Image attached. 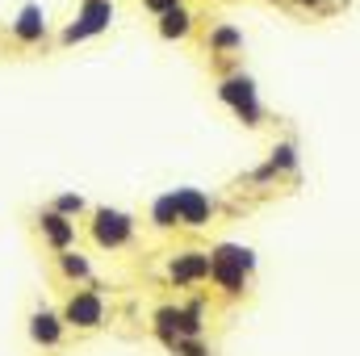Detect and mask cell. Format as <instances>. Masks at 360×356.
Wrapping results in <instances>:
<instances>
[{"mask_svg": "<svg viewBox=\"0 0 360 356\" xmlns=\"http://www.w3.org/2000/svg\"><path fill=\"white\" fill-rule=\"evenodd\" d=\"M256 272V252L248 243H214L210 248V285L222 293V298H243L248 293V281Z\"/></svg>", "mask_w": 360, "mask_h": 356, "instance_id": "obj_1", "label": "cell"}, {"mask_svg": "<svg viewBox=\"0 0 360 356\" xmlns=\"http://www.w3.org/2000/svg\"><path fill=\"white\" fill-rule=\"evenodd\" d=\"M172 205H176V222L188 231H205L214 222V197L205 189L180 184V189H172Z\"/></svg>", "mask_w": 360, "mask_h": 356, "instance_id": "obj_6", "label": "cell"}, {"mask_svg": "<svg viewBox=\"0 0 360 356\" xmlns=\"http://www.w3.org/2000/svg\"><path fill=\"white\" fill-rule=\"evenodd\" d=\"M147 222L155 227V231H176V205H172V193H160V197H151V205H147Z\"/></svg>", "mask_w": 360, "mask_h": 356, "instance_id": "obj_14", "label": "cell"}, {"mask_svg": "<svg viewBox=\"0 0 360 356\" xmlns=\"http://www.w3.org/2000/svg\"><path fill=\"white\" fill-rule=\"evenodd\" d=\"M155 34L168 38V42H184V38L193 34V8H188L184 0H176L172 8H164V13L155 17Z\"/></svg>", "mask_w": 360, "mask_h": 356, "instance_id": "obj_11", "label": "cell"}, {"mask_svg": "<svg viewBox=\"0 0 360 356\" xmlns=\"http://www.w3.org/2000/svg\"><path fill=\"white\" fill-rule=\"evenodd\" d=\"M8 34H13L17 46H42L46 42V8L34 4V0L21 4L17 17H13V25H8Z\"/></svg>", "mask_w": 360, "mask_h": 356, "instance_id": "obj_9", "label": "cell"}, {"mask_svg": "<svg viewBox=\"0 0 360 356\" xmlns=\"http://www.w3.org/2000/svg\"><path fill=\"white\" fill-rule=\"evenodd\" d=\"M63 319H59V310H46V306H38L34 314H30V340L38 344V348H59L63 344Z\"/></svg>", "mask_w": 360, "mask_h": 356, "instance_id": "obj_10", "label": "cell"}, {"mask_svg": "<svg viewBox=\"0 0 360 356\" xmlns=\"http://www.w3.org/2000/svg\"><path fill=\"white\" fill-rule=\"evenodd\" d=\"M134 231H139V222H134V214H126V210H113V205L89 210V235H92V243L105 248V252L130 248V243H134Z\"/></svg>", "mask_w": 360, "mask_h": 356, "instance_id": "obj_3", "label": "cell"}, {"mask_svg": "<svg viewBox=\"0 0 360 356\" xmlns=\"http://www.w3.org/2000/svg\"><path fill=\"white\" fill-rule=\"evenodd\" d=\"M51 210L63 214V218H76V222H80V218L89 214V201H84L80 193H59V197H51Z\"/></svg>", "mask_w": 360, "mask_h": 356, "instance_id": "obj_16", "label": "cell"}, {"mask_svg": "<svg viewBox=\"0 0 360 356\" xmlns=\"http://www.w3.org/2000/svg\"><path fill=\"white\" fill-rule=\"evenodd\" d=\"M205 46H210V55H239L243 51V30L231 25V21H214Z\"/></svg>", "mask_w": 360, "mask_h": 356, "instance_id": "obj_13", "label": "cell"}, {"mask_svg": "<svg viewBox=\"0 0 360 356\" xmlns=\"http://www.w3.org/2000/svg\"><path fill=\"white\" fill-rule=\"evenodd\" d=\"M55 268H59V276L72 281V285H89L92 281V260L80 252V248H63V252H55Z\"/></svg>", "mask_w": 360, "mask_h": 356, "instance_id": "obj_12", "label": "cell"}, {"mask_svg": "<svg viewBox=\"0 0 360 356\" xmlns=\"http://www.w3.org/2000/svg\"><path fill=\"white\" fill-rule=\"evenodd\" d=\"M59 319L72 331H96L109 319V302H105L101 289H72L68 302H63V310H59Z\"/></svg>", "mask_w": 360, "mask_h": 356, "instance_id": "obj_5", "label": "cell"}, {"mask_svg": "<svg viewBox=\"0 0 360 356\" xmlns=\"http://www.w3.org/2000/svg\"><path fill=\"white\" fill-rule=\"evenodd\" d=\"M172 356H210V348H205V340L201 336H180V340H172V348H168Z\"/></svg>", "mask_w": 360, "mask_h": 356, "instance_id": "obj_17", "label": "cell"}, {"mask_svg": "<svg viewBox=\"0 0 360 356\" xmlns=\"http://www.w3.org/2000/svg\"><path fill=\"white\" fill-rule=\"evenodd\" d=\"M252 180H256V184H269V180H276V172L264 164V168H256V172H252Z\"/></svg>", "mask_w": 360, "mask_h": 356, "instance_id": "obj_19", "label": "cell"}, {"mask_svg": "<svg viewBox=\"0 0 360 356\" xmlns=\"http://www.w3.org/2000/svg\"><path fill=\"white\" fill-rule=\"evenodd\" d=\"M205 276H210V252H201V248L176 252L168 260V281L176 289H197V285H205Z\"/></svg>", "mask_w": 360, "mask_h": 356, "instance_id": "obj_7", "label": "cell"}, {"mask_svg": "<svg viewBox=\"0 0 360 356\" xmlns=\"http://www.w3.org/2000/svg\"><path fill=\"white\" fill-rule=\"evenodd\" d=\"M172 4H176V0H143V8H147L151 17H160V13H164V8H172Z\"/></svg>", "mask_w": 360, "mask_h": 356, "instance_id": "obj_18", "label": "cell"}, {"mask_svg": "<svg viewBox=\"0 0 360 356\" xmlns=\"http://www.w3.org/2000/svg\"><path fill=\"white\" fill-rule=\"evenodd\" d=\"M38 235H42V243H46L51 252H63V248H76L80 222H76V218L55 214L51 205H42V210H38Z\"/></svg>", "mask_w": 360, "mask_h": 356, "instance_id": "obj_8", "label": "cell"}, {"mask_svg": "<svg viewBox=\"0 0 360 356\" xmlns=\"http://www.w3.org/2000/svg\"><path fill=\"white\" fill-rule=\"evenodd\" d=\"M269 168L276 177H285V172H297V147L285 139V143H272V155H269Z\"/></svg>", "mask_w": 360, "mask_h": 356, "instance_id": "obj_15", "label": "cell"}, {"mask_svg": "<svg viewBox=\"0 0 360 356\" xmlns=\"http://www.w3.org/2000/svg\"><path fill=\"white\" fill-rule=\"evenodd\" d=\"M302 4H306V8H314V4H331V0H302Z\"/></svg>", "mask_w": 360, "mask_h": 356, "instance_id": "obj_20", "label": "cell"}, {"mask_svg": "<svg viewBox=\"0 0 360 356\" xmlns=\"http://www.w3.org/2000/svg\"><path fill=\"white\" fill-rule=\"evenodd\" d=\"M218 101L248 126V130H256V126H264V105H260V89H256V80L248 76V72H226L222 80H218Z\"/></svg>", "mask_w": 360, "mask_h": 356, "instance_id": "obj_2", "label": "cell"}, {"mask_svg": "<svg viewBox=\"0 0 360 356\" xmlns=\"http://www.w3.org/2000/svg\"><path fill=\"white\" fill-rule=\"evenodd\" d=\"M117 21V13H113V0H80V8H76V17L63 25V34H59V42L63 46H76V42H89L96 34H105L109 25Z\"/></svg>", "mask_w": 360, "mask_h": 356, "instance_id": "obj_4", "label": "cell"}]
</instances>
